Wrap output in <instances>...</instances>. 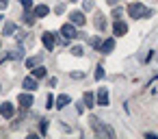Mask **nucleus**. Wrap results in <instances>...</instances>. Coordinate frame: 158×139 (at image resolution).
Instances as JSON below:
<instances>
[{"instance_id": "obj_1", "label": "nucleus", "mask_w": 158, "mask_h": 139, "mask_svg": "<svg viewBox=\"0 0 158 139\" xmlns=\"http://www.w3.org/2000/svg\"><path fill=\"white\" fill-rule=\"evenodd\" d=\"M89 124H91V128L100 135V137H115V132H113V128L110 126H106L100 117H95V115H91L89 117Z\"/></svg>"}, {"instance_id": "obj_2", "label": "nucleus", "mask_w": 158, "mask_h": 139, "mask_svg": "<svg viewBox=\"0 0 158 139\" xmlns=\"http://www.w3.org/2000/svg\"><path fill=\"white\" fill-rule=\"evenodd\" d=\"M128 15L130 18H145V15H152V11L145 9L141 2H132V5H128Z\"/></svg>"}, {"instance_id": "obj_3", "label": "nucleus", "mask_w": 158, "mask_h": 139, "mask_svg": "<svg viewBox=\"0 0 158 139\" xmlns=\"http://www.w3.org/2000/svg\"><path fill=\"white\" fill-rule=\"evenodd\" d=\"M61 33H63V37H65V39H74V37H78V35H80V33H76L74 24H65V26L61 28Z\"/></svg>"}, {"instance_id": "obj_4", "label": "nucleus", "mask_w": 158, "mask_h": 139, "mask_svg": "<svg viewBox=\"0 0 158 139\" xmlns=\"http://www.w3.org/2000/svg\"><path fill=\"white\" fill-rule=\"evenodd\" d=\"M13 113H15L13 104L11 102H2V106H0V115H2V117H13Z\"/></svg>"}, {"instance_id": "obj_5", "label": "nucleus", "mask_w": 158, "mask_h": 139, "mask_svg": "<svg viewBox=\"0 0 158 139\" xmlns=\"http://www.w3.org/2000/svg\"><path fill=\"white\" fill-rule=\"evenodd\" d=\"M98 104L100 106H106L108 104V89L106 87H100V91H98Z\"/></svg>"}, {"instance_id": "obj_6", "label": "nucleus", "mask_w": 158, "mask_h": 139, "mask_svg": "<svg viewBox=\"0 0 158 139\" xmlns=\"http://www.w3.org/2000/svg\"><path fill=\"white\" fill-rule=\"evenodd\" d=\"M69 20H72V24H76V26H82V24H85V15H82L80 11H72V13H69Z\"/></svg>"}, {"instance_id": "obj_7", "label": "nucleus", "mask_w": 158, "mask_h": 139, "mask_svg": "<svg viewBox=\"0 0 158 139\" xmlns=\"http://www.w3.org/2000/svg\"><path fill=\"white\" fill-rule=\"evenodd\" d=\"M41 41H44L46 50H52V48H54V37H52V33H44V35H41Z\"/></svg>"}, {"instance_id": "obj_8", "label": "nucleus", "mask_w": 158, "mask_h": 139, "mask_svg": "<svg viewBox=\"0 0 158 139\" xmlns=\"http://www.w3.org/2000/svg\"><path fill=\"white\" fill-rule=\"evenodd\" d=\"M33 104V96L31 93H20V106L22 109H28Z\"/></svg>"}, {"instance_id": "obj_9", "label": "nucleus", "mask_w": 158, "mask_h": 139, "mask_svg": "<svg viewBox=\"0 0 158 139\" xmlns=\"http://www.w3.org/2000/svg\"><path fill=\"white\" fill-rule=\"evenodd\" d=\"M113 33L115 35H123V33H128V24H123V22H115V26H113Z\"/></svg>"}, {"instance_id": "obj_10", "label": "nucleus", "mask_w": 158, "mask_h": 139, "mask_svg": "<svg viewBox=\"0 0 158 139\" xmlns=\"http://www.w3.org/2000/svg\"><path fill=\"white\" fill-rule=\"evenodd\" d=\"M113 48H115V41H113V39H106V41L100 46V52H102V54H110Z\"/></svg>"}, {"instance_id": "obj_11", "label": "nucleus", "mask_w": 158, "mask_h": 139, "mask_svg": "<svg viewBox=\"0 0 158 139\" xmlns=\"http://www.w3.org/2000/svg\"><path fill=\"white\" fill-rule=\"evenodd\" d=\"M24 89H26V91H33V89H37V80H35V76H31V78H24Z\"/></svg>"}, {"instance_id": "obj_12", "label": "nucleus", "mask_w": 158, "mask_h": 139, "mask_svg": "<svg viewBox=\"0 0 158 139\" xmlns=\"http://www.w3.org/2000/svg\"><path fill=\"white\" fill-rule=\"evenodd\" d=\"M69 100H72V98H69L67 93H61V96L56 98V106H59V109H63V106H67V104H69Z\"/></svg>"}, {"instance_id": "obj_13", "label": "nucleus", "mask_w": 158, "mask_h": 139, "mask_svg": "<svg viewBox=\"0 0 158 139\" xmlns=\"http://www.w3.org/2000/svg\"><path fill=\"white\" fill-rule=\"evenodd\" d=\"M48 7L46 5H39V7H35V18H44V15H48Z\"/></svg>"}, {"instance_id": "obj_14", "label": "nucleus", "mask_w": 158, "mask_h": 139, "mask_svg": "<svg viewBox=\"0 0 158 139\" xmlns=\"http://www.w3.org/2000/svg\"><path fill=\"white\" fill-rule=\"evenodd\" d=\"M95 28H98V31H104V28H106V20H104V15H100V13L95 15Z\"/></svg>"}, {"instance_id": "obj_15", "label": "nucleus", "mask_w": 158, "mask_h": 139, "mask_svg": "<svg viewBox=\"0 0 158 139\" xmlns=\"http://www.w3.org/2000/svg\"><path fill=\"white\" fill-rule=\"evenodd\" d=\"M93 104H95V98H93V93H91V91H87V93H85V106L93 109Z\"/></svg>"}, {"instance_id": "obj_16", "label": "nucleus", "mask_w": 158, "mask_h": 139, "mask_svg": "<svg viewBox=\"0 0 158 139\" xmlns=\"http://www.w3.org/2000/svg\"><path fill=\"white\" fill-rule=\"evenodd\" d=\"M11 33H15V24L13 22H7L2 26V35H11Z\"/></svg>"}, {"instance_id": "obj_17", "label": "nucleus", "mask_w": 158, "mask_h": 139, "mask_svg": "<svg viewBox=\"0 0 158 139\" xmlns=\"http://www.w3.org/2000/svg\"><path fill=\"white\" fill-rule=\"evenodd\" d=\"M41 59H44L41 54H37V57H31V59L26 61V67H35L37 63H41Z\"/></svg>"}, {"instance_id": "obj_18", "label": "nucleus", "mask_w": 158, "mask_h": 139, "mask_svg": "<svg viewBox=\"0 0 158 139\" xmlns=\"http://www.w3.org/2000/svg\"><path fill=\"white\" fill-rule=\"evenodd\" d=\"M33 76H35V78H44V76H46V67H44V65L35 67V70H33Z\"/></svg>"}, {"instance_id": "obj_19", "label": "nucleus", "mask_w": 158, "mask_h": 139, "mask_svg": "<svg viewBox=\"0 0 158 139\" xmlns=\"http://www.w3.org/2000/svg\"><path fill=\"white\" fill-rule=\"evenodd\" d=\"M39 130H41V135L48 132V119H41V122H39Z\"/></svg>"}, {"instance_id": "obj_20", "label": "nucleus", "mask_w": 158, "mask_h": 139, "mask_svg": "<svg viewBox=\"0 0 158 139\" xmlns=\"http://www.w3.org/2000/svg\"><path fill=\"white\" fill-rule=\"evenodd\" d=\"M72 54H76V57H82V46H74V48H72Z\"/></svg>"}, {"instance_id": "obj_21", "label": "nucleus", "mask_w": 158, "mask_h": 139, "mask_svg": "<svg viewBox=\"0 0 158 139\" xmlns=\"http://www.w3.org/2000/svg\"><path fill=\"white\" fill-rule=\"evenodd\" d=\"M24 22H26V24H35V15L26 13V15H24Z\"/></svg>"}, {"instance_id": "obj_22", "label": "nucleus", "mask_w": 158, "mask_h": 139, "mask_svg": "<svg viewBox=\"0 0 158 139\" xmlns=\"http://www.w3.org/2000/svg\"><path fill=\"white\" fill-rule=\"evenodd\" d=\"M95 78H98V80L104 78V67H98V70H95Z\"/></svg>"}, {"instance_id": "obj_23", "label": "nucleus", "mask_w": 158, "mask_h": 139, "mask_svg": "<svg viewBox=\"0 0 158 139\" xmlns=\"http://www.w3.org/2000/svg\"><path fill=\"white\" fill-rule=\"evenodd\" d=\"M20 2H22V7H24L26 11H28V9L33 7V0H20Z\"/></svg>"}, {"instance_id": "obj_24", "label": "nucleus", "mask_w": 158, "mask_h": 139, "mask_svg": "<svg viewBox=\"0 0 158 139\" xmlns=\"http://www.w3.org/2000/svg\"><path fill=\"white\" fill-rule=\"evenodd\" d=\"M82 9H85V11H91V9H93V2H91V0H85V5H82Z\"/></svg>"}, {"instance_id": "obj_25", "label": "nucleus", "mask_w": 158, "mask_h": 139, "mask_svg": "<svg viewBox=\"0 0 158 139\" xmlns=\"http://www.w3.org/2000/svg\"><path fill=\"white\" fill-rule=\"evenodd\" d=\"M91 46H93V48H98V50H100V46H102V41H100V39H98V37H93V39H91Z\"/></svg>"}, {"instance_id": "obj_26", "label": "nucleus", "mask_w": 158, "mask_h": 139, "mask_svg": "<svg viewBox=\"0 0 158 139\" xmlns=\"http://www.w3.org/2000/svg\"><path fill=\"white\" fill-rule=\"evenodd\" d=\"M54 11H56V15H59V13H65V5H56Z\"/></svg>"}, {"instance_id": "obj_27", "label": "nucleus", "mask_w": 158, "mask_h": 139, "mask_svg": "<svg viewBox=\"0 0 158 139\" xmlns=\"http://www.w3.org/2000/svg\"><path fill=\"white\" fill-rule=\"evenodd\" d=\"M46 102H48V104H46L48 109H50V106H54V98H52V96H48V98H46Z\"/></svg>"}, {"instance_id": "obj_28", "label": "nucleus", "mask_w": 158, "mask_h": 139, "mask_svg": "<svg viewBox=\"0 0 158 139\" xmlns=\"http://www.w3.org/2000/svg\"><path fill=\"white\" fill-rule=\"evenodd\" d=\"M7 5H9V0H0V11L7 9Z\"/></svg>"}, {"instance_id": "obj_29", "label": "nucleus", "mask_w": 158, "mask_h": 139, "mask_svg": "<svg viewBox=\"0 0 158 139\" xmlns=\"http://www.w3.org/2000/svg\"><path fill=\"white\" fill-rule=\"evenodd\" d=\"M119 15H121V9H115V11H113V18H115V20H117V18H119Z\"/></svg>"}, {"instance_id": "obj_30", "label": "nucleus", "mask_w": 158, "mask_h": 139, "mask_svg": "<svg viewBox=\"0 0 158 139\" xmlns=\"http://www.w3.org/2000/svg\"><path fill=\"white\" fill-rule=\"evenodd\" d=\"M106 2H108V5H117V2H119V0H106Z\"/></svg>"}, {"instance_id": "obj_31", "label": "nucleus", "mask_w": 158, "mask_h": 139, "mask_svg": "<svg viewBox=\"0 0 158 139\" xmlns=\"http://www.w3.org/2000/svg\"><path fill=\"white\" fill-rule=\"evenodd\" d=\"M0 20H2V15H0Z\"/></svg>"}, {"instance_id": "obj_32", "label": "nucleus", "mask_w": 158, "mask_h": 139, "mask_svg": "<svg viewBox=\"0 0 158 139\" xmlns=\"http://www.w3.org/2000/svg\"><path fill=\"white\" fill-rule=\"evenodd\" d=\"M74 2H76V0H74Z\"/></svg>"}]
</instances>
